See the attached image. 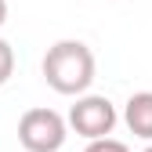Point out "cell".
I'll return each instance as SVG.
<instances>
[{
    "label": "cell",
    "instance_id": "cell-2",
    "mask_svg": "<svg viewBox=\"0 0 152 152\" xmlns=\"http://www.w3.org/2000/svg\"><path fill=\"white\" fill-rule=\"evenodd\" d=\"M69 138V120L47 105L26 109L18 120V141L26 152H58Z\"/></svg>",
    "mask_w": 152,
    "mask_h": 152
},
{
    "label": "cell",
    "instance_id": "cell-7",
    "mask_svg": "<svg viewBox=\"0 0 152 152\" xmlns=\"http://www.w3.org/2000/svg\"><path fill=\"white\" fill-rule=\"evenodd\" d=\"M4 22H7V0H0V29H4Z\"/></svg>",
    "mask_w": 152,
    "mask_h": 152
},
{
    "label": "cell",
    "instance_id": "cell-1",
    "mask_svg": "<svg viewBox=\"0 0 152 152\" xmlns=\"http://www.w3.org/2000/svg\"><path fill=\"white\" fill-rule=\"evenodd\" d=\"M44 83L54 94H65V98H83L94 83V72H98V62H94V51L83 40H58L51 44L44 62Z\"/></svg>",
    "mask_w": 152,
    "mask_h": 152
},
{
    "label": "cell",
    "instance_id": "cell-5",
    "mask_svg": "<svg viewBox=\"0 0 152 152\" xmlns=\"http://www.w3.org/2000/svg\"><path fill=\"white\" fill-rule=\"evenodd\" d=\"M11 76H15V47L0 36V87H4Z\"/></svg>",
    "mask_w": 152,
    "mask_h": 152
},
{
    "label": "cell",
    "instance_id": "cell-4",
    "mask_svg": "<svg viewBox=\"0 0 152 152\" xmlns=\"http://www.w3.org/2000/svg\"><path fill=\"white\" fill-rule=\"evenodd\" d=\"M123 123L134 138L152 145V91H138L130 94L127 105H123Z\"/></svg>",
    "mask_w": 152,
    "mask_h": 152
},
{
    "label": "cell",
    "instance_id": "cell-3",
    "mask_svg": "<svg viewBox=\"0 0 152 152\" xmlns=\"http://www.w3.org/2000/svg\"><path fill=\"white\" fill-rule=\"evenodd\" d=\"M65 120H69V127L80 138L98 141V138L112 134V127L120 123V112H116V105H112L105 94H83V98L72 102V109H69Z\"/></svg>",
    "mask_w": 152,
    "mask_h": 152
},
{
    "label": "cell",
    "instance_id": "cell-6",
    "mask_svg": "<svg viewBox=\"0 0 152 152\" xmlns=\"http://www.w3.org/2000/svg\"><path fill=\"white\" fill-rule=\"evenodd\" d=\"M83 152H130V148H127V141H120V138H98V141H87Z\"/></svg>",
    "mask_w": 152,
    "mask_h": 152
},
{
    "label": "cell",
    "instance_id": "cell-8",
    "mask_svg": "<svg viewBox=\"0 0 152 152\" xmlns=\"http://www.w3.org/2000/svg\"><path fill=\"white\" fill-rule=\"evenodd\" d=\"M141 152H152V145H145V148H141Z\"/></svg>",
    "mask_w": 152,
    "mask_h": 152
}]
</instances>
